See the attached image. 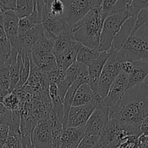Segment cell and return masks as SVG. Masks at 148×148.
<instances>
[{"label":"cell","mask_w":148,"mask_h":148,"mask_svg":"<svg viewBox=\"0 0 148 148\" xmlns=\"http://www.w3.org/2000/svg\"><path fill=\"white\" fill-rule=\"evenodd\" d=\"M110 119H115L129 135H140V127L148 116V86L144 82L129 88L121 99L109 107Z\"/></svg>","instance_id":"1"},{"label":"cell","mask_w":148,"mask_h":148,"mask_svg":"<svg viewBox=\"0 0 148 148\" xmlns=\"http://www.w3.org/2000/svg\"><path fill=\"white\" fill-rule=\"evenodd\" d=\"M107 14L102 11L100 6L91 10L71 27L74 40L90 49H97L103 22Z\"/></svg>","instance_id":"2"},{"label":"cell","mask_w":148,"mask_h":148,"mask_svg":"<svg viewBox=\"0 0 148 148\" xmlns=\"http://www.w3.org/2000/svg\"><path fill=\"white\" fill-rule=\"evenodd\" d=\"M118 51L126 61L148 62V23L131 35Z\"/></svg>","instance_id":"3"},{"label":"cell","mask_w":148,"mask_h":148,"mask_svg":"<svg viewBox=\"0 0 148 148\" xmlns=\"http://www.w3.org/2000/svg\"><path fill=\"white\" fill-rule=\"evenodd\" d=\"M131 17L128 10L119 12H109L103 22L98 51H111L114 39L123 23Z\"/></svg>","instance_id":"4"},{"label":"cell","mask_w":148,"mask_h":148,"mask_svg":"<svg viewBox=\"0 0 148 148\" xmlns=\"http://www.w3.org/2000/svg\"><path fill=\"white\" fill-rule=\"evenodd\" d=\"M123 62H126V60L121 52L112 49L111 53L102 71L96 90L102 98H105L111 84L121 72V64Z\"/></svg>","instance_id":"5"},{"label":"cell","mask_w":148,"mask_h":148,"mask_svg":"<svg viewBox=\"0 0 148 148\" xmlns=\"http://www.w3.org/2000/svg\"><path fill=\"white\" fill-rule=\"evenodd\" d=\"M64 11L62 17L70 27L88 14L91 10L101 5L102 0H61Z\"/></svg>","instance_id":"6"},{"label":"cell","mask_w":148,"mask_h":148,"mask_svg":"<svg viewBox=\"0 0 148 148\" xmlns=\"http://www.w3.org/2000/svg\"><path fill=\"white\" fill-rule=\"evenodd\" d=\"M129 134L115 119H110L100 134V140L110 148H118Z\"/></svg>","instance_id":"7"},{"label":"cell","mask_w":148,"mask_h":148,"mask_svg":"<svg viewBox=\"0 0 148 148\" xmlns=\"http://www.w3.org/2000/svg\"><path fill=\"white\" fill-rule=\"evenodd\" d=\"M108 106L97 107L85 126L84 135H100L110 119Z\"/></svg>","instance_id":"8"},{"label":"cell","mask_w":148,"mask_h":148,"mask_svg":"<svg viewBox=\"0 0 148 148\" xmlns=\"http://www.w3.org/2000/svg\"><path fill=\"white\" fill-rule=\"evenodd\" d=\"M129 88V75L121 70L111 84L108 92L104 98L105 105L108 107L114 106L121 99Z\"/></svg>","instance_id":"9"},{"label":"cell","mask_w":148,"mask_h":148,"mask_svg":"<svg viewBox=\"0 0 148 148\" xmlns=\"http://www.w3.org/2000/svg\"><path fill=\"white\" fill-rule=\"evenodd\" d=\"M93 104L97 107L105 106L104 98L94 92L88 83L80 85L75 92L73 101L72 106Z\"/></svg>","instance_id":"10"},{"label":"cell","mask_w":148,"mask_h":148,"mask_svg":"<svg viewBox=\"0 0 148 148\" xmlns=\"http://www.w3.org/2000/svg\"><path fill=\"white\" fill-rule=\"evenodd\" d=\"M42 36H44V27L40 23L24 34L18 36L15 49H12V51L30 53L34 43Z\"/></svg>","instance_id":"11"},{"label":"cell","mask_w":148,"mask_h":148,"mask_svg":"<svg viewBox=\"0 0 148 148\" xmlns=\"http://www.w3.org/2000/svg\"><path fill=\"white\" fill-rule=\"evenodd\" d=\"M31 140L34 148H52V131L48 121H41L35 126Z\"/></svg>","instance_id":"12"},{"label":"cell","mask_w":148,"mask_h":148,"mask_svg":"<svg viewBox=\"0 0 148 148\" xmlns=\"http://www.w3.org/2000/svg\"><path fill=\"white\" fill-rule=\"evenodd\" d=\"M1 20L4 32L11 44L12 50L15 49L18 38L19 18L15 10H3Z\"/></svg>","instance_id":"13"},{"label":"cell","mask_w":148,"mask_h":148,"mask_svg":"<svg viewBox=\"0 0 148 148\" xmlns=\"http://www.w3.org/2000/svg\"><path fill=\"white\" fill-rule=\"evenodd\" d=\"M81 43L73 39L62 54L55 56L57 65V72L65 77L67 69L76 61L77 53Z\"/></svg>","instance_id":"14"},{"label":"cell","mask_w":148,"mask_h":148,"mask_svg":"<svg viewBox=\"0 0 148 148\" xmlns=\"http://www.w3.org/2000/svg\"><path fill=\"white\" fill-rule=\"evenodd\" d=\"M96 108L93 104L71 106L68 114L67 127H78L86 126L89 118Z\"/></svg>","instance_id":"15"},{"label":"cell","mask_w":148,"mask_h":148,"mask_svg":"<svg viewBox=\"0 0 148 148\" xmlns=\"http://www.w3.org/2000/svg\"><path fill=\"white\" fill-rule=\"evenodd\" d=\"M41 25L44 27V35L52 40L62 30L71 27L62 17H55L52 14L43 17Z\"/></svg>","instance_id":"16"},{"label":"cell","mask_w":148,"mask_h":148,"mask_svg":"<svg viewBox=\"0 0 148 148\" xmlns=\"http://www.w3.org/2000/svg\"><path fill=\"white\" fill-rule=\"evenodd\" d=\"M25 85L30 87L33 91L42 90L49 92V82L48 79L47 73L41 71L33 64L31 59H30V75Z\"/></svg>","instance_id":"17"},{"label":"cell","mask_w":148,"mask_h":148,"mask_svg":"<svg viewBox=\"0 0 148 148\" xmlns=\"http://www.w3.org/2000/svg\"><path fill=\"white\" fill-rule=\"evenodd\" d=\"M110 53H111V51L100 52V56L95 60L93 61L92 63L88 66V84L94 92L97 90V84H98L102 71Z\"/></svg>","instance_id":"18"},{"label":"cell","mask_w":148,"mask_h":148,"mask_svg":"<svg viewBox=\"0 0 148 148\" xmlns=\"http://www.w3.org/2000/svg\"><path fill=\"white\" fill-rule=\"evenodd\" d=\"M84 134L85 126L63 129L60 139V148H77Z\"/></svg>","instance_id":"19"},{"label":"cell","mask_w":148,"mask_h":148,"mask_svg":"<svg viewBox=\"0 0 148 148\" xmlns=\"http://www.w3.org/2000/svg\"><path fill=\"white\" fill-rule=\"evenodd\" d=\"M133 69L129 75V86L130 88L137 84L144 82L148 75V62L145 61H134L132 62Z\"/></svg>","instance_id":"20"},{"label":"cell","mask_w":148,"mask_h":148,"mask_svg":"<svg viewBox=\"0 0 148 148\" xmlns=\"http://www.w3.org/2000/svg\"><path fill=\"white\" fill-rule=\"evenodd\" d=\"M30 59L41 71L45 73H49L57 69L56 59L53 53L43 55L30 54Z\"/></svg>","instance_id":"21"},{"label":"cell","mask_w":148,"mask_h":148,"mask_svg":"<svg viewBox=\"0 0 148 148\" xmlns=\"http://www.w3.org/2000/svg\"><path fill=\"white\" fill-rule=\"evenodd\" d=\"M73 39L74 38L73 37L71 27H68L57 35L53 40L54 49L52 53L55 56L62 54Z\"/></svg>","instance_id":"22"},{"label":"cell","mask_w":148,"mask_h":148,"mask_svg":"<svg viewBox=\"0 0 148 148\" xmlns=\"http://www.w3.org/2000/svg\"><path fill=\"white\" fill-rule=\"evenodd\" d=\"M12 47L3 27L1 16L0 17V62L1 64L11 63Z\"/></svg>","instance_id":"23"},{"label":"cell","mask_w":148,"mask_h":148,"mask_svg":"<svg viewBox=\"0 0 148 148\" xmlns=\"http://www.w3.org/2000/svg\"><path fill=\"white\" fill-rule=\"evenodd\" d=\"M39 14L35 6V9L33 12L29 15L19 18L18 23V36L24 34L26 32L30 30L38 24H40Z\"/></svg>","instance_id":"24"},{"label":"cell","mask_w":148,"mask_h":148,"mask_svg":"<svg viewBox=\"0 0 148 148\" xmlns=\"http://www.w3.org/2000/svg\"><path fill=\"white\" fill-rule=\"evenodd\" d=\"M100 52L98 51L97 49H90L81 43L77 53L76 61L89 66L92 63L93 61L95 60L100 56Z\"/></svg>","instance_id":"25"},{"label":"cell","mask_w":148,"mask_h":148,"mask_svg":"<svg viewBox=\"0 0 148 148\" xmlns=\"http://www.w3.org/2000/svg\"><path fill=\"white\" fill-rule=\"evenodd\" d=\"M54 42L52 39L46 37L44 35L39 38L32 48L31 55H43L51 53L53 51Z\"/></svg>","instance_id":"26"},{"label":"cell","mask_w":148,"mask_h":148,"mask_svg":"<svg viewBox=\"0 0 148 148\" xmlns=\"http://www.w3.org/2000/svg\"><path fill=\"white\" fill-rule=\"evenodd\" d=\"M35 0H15V12L18 18L29 15L35 9Z\"/></svg>","instance_id":"27"},{"label":"cell","mask_w":148,"mask_h":148,"mask_svg":"<svg viewBox=\"0 0 148 148\" xmlns=\"http://www.w3.org/2000/svg\"><path fill=\"white\" fill-rule=\"evenodd\" d=\"M2 104L7 109L10 111H14L19 110L20 106V101L18 95L15 91L7 94L4 98Z\"/></svg>","instance_id":"28"},{"label":"cell","mask_w":148,"mask_h":148,"mask_svg":"<svg viewBox=\"0 0 148 148\" xmlns=\"http://www.w3.org/2000/svg\"><path fill=\"white\" fill-rule=\"evenodd\" d=\"M4 146L7 148H22L20 130H13L10 129L8 137Z\"/></svg>","instance_id":"29"},{"label":"cell","mask_w":148,"mask_h":148,"mask_svg":"<svg viewBox=\"0 0 148 148\" xmlns=\"http://www.w3.org/2000/svg\"><path fill=\"white\" fill-rule=\"evenodd\" d=\"M11 63L6 62L0 66V84L9 90L10 85V67Z\"/></svg>","instance_id":"30"},{"label":"cell","mask_w":148,"mask_h":148,"mask_svg":"<svg viewBox=\"0 0 148 148\" xmlns=\"http://www.w3.org/2000/svg\"><path fill=\"white\" fill-rule=\"evenodd\" d=\"M148 7V0H133L128 9L131 17H136L141 10Z\"/></svg>","instance_id":"31"},{"label":"cell","mask_w":148,"mask_h":148,"mask_svg":"<svg viewBox=\"0 0 148 148\" xmlns=\"http://www.w3.org/2000/svg\"><path fill=\"white\" fill-rule=\"evenodd\" d=\"M148 23V7L145 8L144 10H141L137 14L136 17V20H135L134 26H133V29L131 35L133 34V33L136 31L139 28H140L142 26L145 25V24ZM130 35V36H131Z\"/></svg>","instance_id":"32"},{"label":"cell","mask_w":148,"mask_h":148,"mask_svg":"<svg viewBox=\"0 0 148 148\" xmlns=\"http://www.w3.org/2000/svg\"><path fill=\"white\" fill-rule=\"evenodd\" d=\"M99 140L100 135H84L77 148H92Z\"/></svg>","instance_id":"33"},{"label":"cell","mask_w":148,"mask_h":148,"mask_svg":"<svg viewBox=\"0 0 148 148\" xmlns=\"http://www.w3.org/2000/svg\"><path fill=\"white\" fill-rule=\"evenodd\" d=\"M133 0H118L110 10V12H119L126 11Z\"/></svg>","instance_id":"34"},{"label":"cell","mask_w":148,"mask_h":148,"mask_svg":"<svg viewBox=\"0 0 148 148\" xmlns=\"http://www.w3.org/2000/svg\"><path fill=\"white\" fill-rule=\"evenodd\" d=\"M51 14L55 17H61L64 11L63 3L61 0H53L51 4Z\"/></svg>","instance_id":"35"},{"label":"cell","mask_w":148,"mask_h":148,"mask_svg":"<svg viewBox=\"0 0 148 148\" xmlns=\"http://www.w3.org/2000/svg\"><path fill=\"white\" fill-rule=\"evenodd\" d=\"M10 132V127L7 124H0V145L4 146Z\"/></svg>","instance_id":"36"},{"label":"cell","mask_w":148,"mask_h":148,"mask_svg":"<svg viewBox=\"0 0 148 148\" xmlns=\"http://www.w3.org/2000/svg\"><path fill=\"white\" fill-rule=\"evenodd\" d=\"M117 1L118 0H102L101 5H100L102 11L104 13L108 14L111 8L113 7V5L115 4Z\"/></svg>","instance_id":"37"},{"label":"cell","mask_w":148,"mask_h":148,"mask_svg":"<svg viewBox=\"0 0 148 148\" xmlns=\"http://www.w3.org/2000/svg\"><path fill=\"white\" fill-rule=\"evenodd\" d=\"M0 7L3 10H15V0H0Z\"/></svg>","instance_id":"38"},{"label":"cell","mask_w":148,"mask_h":148,"mask_svg":"<svg viewBox=\"0 0 148 148\" xmlns=\"http://www.w3.org/2000/svg\"><path fill=\"white\" fill-rule=\"evenodd\" d=\"M132 69H133V64L132 62H129V61H126L123 62L121 64V70L123 72H126L127 75L131 72Z\"/></svg>","instance_id":"39"},{"label":"cell","mask_w":148,"mask_h":148,"mask_svg":"<svg viewBox=\"0 0 148 148\" xmlns=\"http://www.w3.org/2000/svg\"><path fill=\"white\" fill-rule=\"evenodd\" d=\"M8 93H10L8 90L6 89L4 86H2V85L0 84V103H2L3 101H4V98H5L6 95Z\"/></svg>","instance_id":"40"},{"label":"cell","mask_w":148,"mask_h":148,"mask_svg":"<svg viewBox=\"0 0 148 148\" xmlns=\"http://www.w3.org/2000/svg\"><path fill=\"white\" fill-rule=\"evenodd\" d=\"M92 148H110V147H108L107 145H104V143H102V142L99 140L98 143H97Z\"/></svg>","instance_id":"41"},{"label":"cell","mask_w":148,"mask_h":148,"mask_svg":"<svg viewBox=\"0 0 148 148\" xmlns=\"http://www.w3.org/2000/svg\"><path fill=\"white\" fill-rule=\"evenodd\" d=\"M137 148H148V142H147V143H143V144L139 145Z\"/></svg>","instance_id":"42"},{"label":"cell","mask_w":148,"mask_h":148,"mask_svg":"<svg viewBox=\"0 0 148 148\" xmlns=\"http://www.w3.org/2000/svg\"><path fill=\"white\" fill-rule=\"evenodd\" d=\"M144 83H145V85H147L148 86V75L146 77V78H145V80H144Z\"/></svg>","instance_id":"43"},{"label":"cell","mask_w":148,"mask_h":148,"mask_svg":"<svg viewBox=\"0 0 148 148\" xmlns=\"http://www.w3.org/2000/svg\"><path fill=\"white\" fill-rule=\"evenodd\" d=\"M2 12H3V10L1 8V7H0V17H1V14H2Z\"/></svg>","instance_id":"44"},{"label":"cell","mask_w":148,"mask_h":148,"mask_svg":"<svg viewBox=\"0 0 148 148\" xmlns=\"http://www.w3.org/2000/svg\"><path fill=\"white\" fill-rule=\"evenodd\" d=\"M0 148H3V146H1V145H0Z\"/></svg>","instance_id":"45"},{"label":"cell","mask_w":148,"mask_h":148,"mask_svg":"<svg viewBox=\"0 0 148 148\" xmlns=\"http://www.w3.org/2000/svg\"><path fill=\"white\" fill-rule=\"evenodd\" d=\"M1 62H0V66H1Z\"/></svg>","instance_id":"46"}]
</instances>
